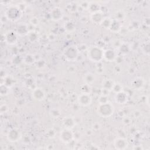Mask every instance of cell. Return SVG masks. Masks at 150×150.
<instances>
[{
  "label": "cell",
  "mask_w": 150,
  "mask_h": 150,
  "mask_svg": "<svg viewBox=\"0 0 150 150\" xmlns=\"http://www.w3.org/2000/svg\"><path fill=\"white\" fill-rule=\"evenodd\" d=\"M113 145L116 149L123 150L127 148L128 142L127 139L123 137H118L114 140Z\"/></svg>",
  "instance_id": "cell-9"
},
{
  "label": "cell",
  "mask_w": 150,
  "mask_h": 150,
  "mask_svg": "<svg viewBox=\"0 0 150 150\" xmlns=\"http://www.w3.org/2000/svg\"><path fill=\"white\" fill-rule=\"evenodd\" d=\"M122 56H118L117 55L116 59H115V62L117 63V65H120L122 61H123V58L122 57Z\"/></svg>",
  "instance_id": "cell-43"
},
{
  "label": "cell",
  "mask_w": 150,
  "mask_h": 150,
  "mask_svg": "<svg viewBox=\"0 0 150 150\" xmlns=\"http://www.w3.org/2000/svg\"><path fill=\"white\" fill-rule=\"evenodd\" d=\"M23 62L26 65H32L36 62V59L33 54H27L23 58Z\"/></svg>",
  "instance_id": "cell-24"
},
{
  "label": "cell",
  "mask_w": 150,
  "mask_h": 150,
  "mask_svg": "<svg viewBox=\"0 0 150 150\" xmlns=\"http://www.w3.org/2000/svg\"><path fill=\"white\" fill-rule=\"evenodd\" d=\"M9 110V107L6 104H3L0 107V113L1 114H4L7 113Z\"/></svg>",
  "instance_id": "cell-36"
},
{
  "label": "cell",
  "mask_w": 150,
  "mask_h": 150,
  "mask_svg": "<svg viewBox=\"0 0 150 150\" xmlns=\"http://www.w3.org/2000/svg\"><path fill=\"white\" fill-rule=\"evenodd\" d=\"M18 35L16 31H10L7 32L5 35L4 40L5 42L10 45H15L18 40Z\"/></svg>",
  "instance_id": "cell-8"
},
{
  "label": "cell",
  "mask_w": 150,
  "mask_h": 150,
  "mask_svg": "<svg viewBox=\"0 0 150 150\" xmlns=\"http://www.w3.org/2000/svg\"><path fill=\"white\" fill-rule=\"evenodd\" d=\"M100 128H101V125L100 123H99V122H96V123H94L93 126V129L96 131L100 130Z\"/></svg>",
  "instance_id": "cell-44"
},
{
  "label": "cell",
  "mask_w": 150,
  "mask_h": 150,
  "mask_svg": "<svg viewBox=\"0 0 150 150\" xmlns=\"http://www.w3.org/2000/svg\"><path fill=\"white\" fill-rule=\"evenodd\" d=\"M126 17V13L124 12V11L120 9V10L117 11L115 12L114 20H117L119 22H121L122 21L124 20Z\"/></svg>",
  "instance_id": "cell-21"
},
{
  "label": "cell",
  "mask_w": 150,
  "mask_h": 150,
  "mask_svg": "<svg viewBox=\"0 0 150 150\" xmlns=\"http://www.w3.org/2000/svg\"><path fill=\"white\" fill-rule=\"evenodd\" d=\"M122 44V42L119 39H117L116 40H114V42H113V45H114V48H119V47L121 45V44Z\"/></svg>",
  "instance_id": "cell-42"
},
{
  "label": "cell",
  "mask_w": 150,
  "mask_h": 150,
  "mask_svg": "<svg viewBox=\"0 0 150 150\" xmlns=\"http://www.w3.org/2000/svg\"><path fill=\"white\" fill-rule=\"evenodd\" d=\"M32 98L36 101H42L45 98V93L40 87H36L32 91Z\"/></svg>",
  "instance_id": "cell-12"
},
{
  "label": "cell",
  "mask_w": 150,
  "mask_h": 150,
  "mask_svg": "<svg viewBox=\"0 0 150 150\" xmlns=\"http://www.w3.org/2000/svg\"><path fill=\"white\" fill-rule=\"evenodd\" d=\"M114 100L118 104H125L128 101V95L124 91L118 93L115 95Z\"/></svg>",
  "instance_id": "cell-14"
},
{
  "label": "cell",
  "mask_w": 150,
  "mask_h": 150,
  "mask_svg": "<svg viewBox=\"0 0 150 150\" xmlns=\"http://www.w3.org/2000/svg\"><path fill=\"white\" fill-rule=\"evenodd\" d=\"M50 116L53 118H59L61 114V111L58 108H52V110L50 111Z\"/></svg>",
  "instance_id": "cell-27"
},
{
  "label": "cell",
  "mask_w": 150,
  "mask_h": 150,
  "mask_svg": "<svg viewBox=\"0 0 150 150\" xmlns=\"http://www.w3.org/2000/svg\"><path fill=\"white\" fill-rule=\"evenodd\" d=\"M4 84H5L7 86L11 87L13 85V84H14V79L11 77L6 76L5 77V81H4Z\"/></svg>",
  "instance_id": "cell-34"
},
{
  "label": "cell",
  "mask_w": 150,
  "mask_h": 150,
  "mask_svg": "<svg viewBox=\"0 0 150 150\" xmlns=\"http://www.w3.org/2000/svg\"><path fill=\"white\" fill-rule=\"evenodd\" d=\"M121 27H122V25L121 24L120 22L115 20H113L111 26L110 27V29L109 30L113 32L118 33L120 32Z\"/></svg>",
  "instance_id": "cell-19"
},
{
  "label": "cell",
  "mask_w": 150,
  "mask_h": 150,
  "mask_svg": "<svg viewBox=\"0 0 150 150\" xmlns=\"http://www.w3.org/2000/svg\"><path fill=\"white\" fill-rule=\"evenodd\" d=\"M140 24L137 21H134L132 22H131V24L129 25L127 29H129L131 28V30L134 31V30H138L140 28Z\"/></svg>",
  "instance_id": "cell-33"
},
{
  "label": "cell",
  "mask_w": 150,
  "mask_h": 150,
  "mask_svg": "<svg viewBox=\"0 0 150 150\" xmlns=\"http://www.w3.org/2000/svg\"><path fill=\"white\" fill-rule=\"evenodd\" d=\"M16 32L20 36L28 35L29 32L28 26L25 23H20L17 25Z\"/></svg>",
  "instance_id": "cell-17"
},
{
  "label": "cell",
  "mask_w": 150,
  "mask_h": 150,
  "mask_svg": "<svg viewBox=\"0 0 150 150\" xmlns=\"http://www.w3.org/2000/svg\"><path fill=\"white\" fill-rule=\"evenodd\" d=\"M121 71H122V69H121V66H120V65H117L114 67V71L116 73H120V72H121Z\"/></svg>",
  "instance_id": "cell-45"
},
{
  "label": "cell",
  "mask_w": 150,
  "mask_h": 150,
  "mask_svg": "<svg viewBox=\"0 0 150 150\" xmlns=\"http://www.w3.org/2000/svg\"><path fill=\"white\" fill-rule=\"evenodd\" d=\"M117 55V52L114 49H107L104 50L103 59L108 62H114Z\"/></svg>",
  "instance_id": "cell-10"
},
{
  "label": "cell",
  "mask_w": 150,
  "mask_h": 150,
  "mask_svg": "<svg viewBox=\"0 0 150 150\" xmlns=\"http://www.w3.org/2000/svg\"><path fill=\"white\" fill-rule=\"evenodd\" d=\"M39 20L37 18V17H34V18H32L31 20H30V23L33 26H38L39 24Z\"/></svg>",
  "instance_id": "cell-39"
},
{
  "label": "cell",
  "mask_w": 150,
  "mask_h": 150,
  "mask_svg": "<svg viewBox=\"0 0 150 150\" xmlns=\"http://www.w3.org/2000/svg\"><path fill=\"white\" fill-rule=\"evenodd\" d=\"M145 22H144V24L148 26H149V17H147V18H145Z\"/></svg>",
  "instance_id": "cell-48"
},
{
  "label": "cell",
  "mask_w": 150,
  "mask_h": 150,
  "mask_svg": "<svg viewBox=\"0 0 150 150\" xmlns=\"http://www.w3.org/2000/svg\"><path fill=\"white\" fill-rule=\"evenodd\" d=\"M62 124L66 128L73 129L76 126V120L71 116H66L62 120Z\"/></svg>",
  "instance_id": "cell-15"
},
{
  "label": "cell",
  "mask_w": 150,
  "mask_h": 150,
  "mask_svg": "<svg viewBox=\"0 0 150 150\" xmlns=\"http://www.w3.org/2000/svg\"><path fill=\"white\" fill-rule=\"evenodd\" d=\"M122 122H123L124 124H125L126 126L129 125L130 124H131V119L128 117H124L123 119H122Z\"/></svg>",
  "instance_id": "cell-41"
},
{
  "label": "cell",
  "mask_w": 150,
  "mask_h": 150,
  "mask_svg": "<svg viewBox=\"0 0 150 150\" xmlns=\"http://www.w3.org/2000/svg\"><path fill=\"white\" fill-rule=\"evenodd\" d=\"M141 50L147 55L149 54V42L145 43L141 46Z\"/></svg>",
  "instance_id": "cell-35"
},
{
  "label": "cell",
  "mask_w": 150,
  "mask_h": 150,
  "mask_svg": "<svg viewBox=\"0 0 150 150\" xmlns=\"http://www.w3.org/2000/svg\"><path fill=\"white\" fill-rule=\"evenodd\" d=\"M10 92V87L5 84H1L0 86V93L2 96H5L8 95Z\"/></svg>",
  "instance_id": "cell-28"
},
{
  "label": "cell",
  "mask_w": 150,
  "mask_h": 150,
  "mask_svg": "<svg viewBox=\"0 0 150 150\" xmlns=\"http://www.w3.org/2000/svg\"><path fill=\"white\" fill-rule=\"evenodd\" d=\"M104 50L99 46H91L87 49V57L90 61L100 63L103 59Z\"/></svg>",
  "instance_id": "cell-1"
},
{
  "label": "cell",
  "mask_w": 150,
  "mask_h": 150,
  "mask_svg": "<svg viewBox=\"0 0 150 150\" xmlns=\"http://www.w3.org/2000/svg\"><path fill=\"white\" fill-rule=\"evenodd\" d=\"M5 15L8 20L13 22H15L21 17L22 11L17 5L11 6L6 10Z\"/></svg>",
  "instance_id": "cell-3"
},
{
  "label": "cell",
  "mask_w": 150,
  "mask_h": 150,
  "mask_svg": "<svg viewBox=\"0 0 150 150\" xmlns=\"http://www.w3.org/2000/svg\"><path fill=\"white\" fill-rule=\"evenodd\" d=\"M79 53L77 48L73 46L67 47L63 52L65 59L69 62L76 61L79 57Z\"/></svg>",
  "instance_id": "cell-4"
},
{
  "label": "cell",
  "mask_w": 150,
  "mask_h": 150,
  "mask_svg": "<svg viewBox=\"0 0 150 150\" xmlns=\"http://www.w3.org/2000/svg\"><path fill=\"white\" fill-rule=\"evenodd\" d=\"M100 8H101V7H100V4H99L98 3L91 2V3H90V5H89L88 10L91 13H93L94 12L100 11Z\"/></svg>",
  "instance_id": "cell-22"
},
{
  "label": "cell",
  "mask_w": 150,
  "mask_h": 150,
  "mask_svg": "<svg viewBox=\"0 0 150 150\" xmlns=\"http://www.w3.org/2000/svg\"><path fill=\"white\" fill-rule=\"evenodd\" d=\"M134 149H139V150H141L143 149V147L141 145H135L133 147Z\"/></svg>",
  "instance_id": "cell-49"
},
{
  "label": "cell",
  "mask_w": 150,
  "mask_h": 150,
  "mask_svg": "<svg viewBox=\"0 0 150 150\" xmlns=\"http://www.w3.org/2000/svg\"><path fill=\"white\" fill-rule=\"evenodd\" d=\"M112 21H113V20L111 19L110 18L105 17V18H104L103 20L101 22L100 25L103 27V28L109 30L110 29V27L111 26Z\"/></svg>",
  "instance_id": "cell-25"
},
{
  "label": "cell",
  "mask_w": 150,
  "mask_h": 150,
  "mask_svg": "<svg viewBox=\"0 0 150 150\" xmlns=\"http://www.w3.org/2000/svg\"><path fill=\"white\" fill-rule=\"evenodd\" d=\"M63 12L62 8L58 7L53 8L50 11L51 19L54 21H59L63 18Z\"/></svg>",
  "instance_id": "cell-11"
},
{
  "label": "cell",
  "mask_w": 150,
  "mask_h": 150,
  "mask_svg": "<svg viewBox=\"0 0 150 150\" xmlns=\"http://www.w3.org/2000/svg\"><path fill=\"white\" fill-rule=\"evenodd\" d=\"M103 13L100 11L96 12L91 13L90 15V20L91 21L95 24H100L104 19Z\"/></svg>",
  "instance_id": "cell-16"
},
{
  "label": "cell",
  "mask_w": 150,
  "mask_h": 150,
  "mask_svg": "<svg viewBox=\"0 0 150 150\" xmlns=\"http://www.w3.org/2000/svg\"><path fill=\"white\" fill-rule=\"evenodd\" d=\"M64 28L67 32L71 33L75 30L76 26H75V24H74V22L69 21L65 23V24L64 25Z\"/></svg>",
  "instance_id": "cell-23"
},
{
  "label": "cell",
  "mask_w": 150,
  "mask_h": 150,
  "mask_svg": "<svg viewBox=\"0 0 150 150\" xmlns=\"http://www.w3.org/2000/svg\"><path fill=\"white\" fill-rule=\"evenodd\" d=\"M59 139L64 144H69L74 140V133L72 129L66 128L62 130L59 134Z\"/></svg>",
  "instance_id": "cell-5"
},
{
  "label": "cell",
  "mask_w": 150,
  "mask_h": 150,
  "mask_svg": "<svg viewBox=\"0 0 150 150\" xmlns=\"http://www.w3.org/2000/svg\"><path fill=\"white\" fill-rule=\"evenodd\" d=\"M56 134H57V133H56L55 130H53V128H50V129L48 130L47 131V135H48V137L50 139H53L55 137Z\"/></svg>",
  "instance_id": "cell-37"
},
{
  "label": "cell",
  "mask_w": 150,
  "mask_h": 150,
  "mask_svg": "<svg viewBox=\"0 0 150 150\" xmlns=\"http://www.w3.org/2000/svg\"><path fill=\"white\" fill-rule=\"evenodd\" d=\"M83 79L85 84H87L89 85H92L96 80V76L94 75L91 72H87L85 73L83 77Z\"/></svg>",
  "instance_id": "cell-18"
},
{
  "label": "cell",
  "mask_w": 150,
  "mask_h": 150,
  "mask_svg": "<svg viewBox=\"0 0 150 150\" xmlns=\"http://www.w3.org/2000/svg\"><path fill=\"white\" fill-rule=\"evenodd\" d=\"M36 66L39 69H44L46 65V62L44 59H38V61H36Z\"/></svg>",
  "instance_id": "cell-32"
},
{
  "label": "cell",
  "mask_w": 150,
  "mask_h": 150,
  "mask_svg": "<svg viewBox=\"0 0 150 150\" xmlns=\"http://www.w3.org/2000/svg\"><path fill=\"white\" fill-rule=\"evenodd\" d=\"M145 85V80L143 78L141 77H137L134 78L131 81V87L137 90H141Z\"/></svg>",
  "instance_id": "cell-13"
},
{
  "label": "cell",
  "mask_w": 150,
  "mask_h": 150,
  "mask_svg": "<svg viewBox=\"0 0 150 150\" xmlns=\"http://www.w3.org/2000/svg\"><path fill=\"white\" fill-rule=\"evenodd\" d=\"M108 102L109 100H108V96H103V95H101V96L99 97V98L98 99L99 104H104Z\"/></svg>",
  "instance_id": "cell-38"
},
{
  "label": "cell",
  "mask_w": 150,
  "mask_h": 150,
  "mask_svg": "<svg viewBox=\"0 0 150 150\" xmlns=\"http://www.w3.org/2000/svg\"><path fill=\"white\" fill-rule=\"evenodd\" d=\"M22 135L20 131L16 128H13L9 130L7 133V138L10 143H15L21 140Z\"/></svg>",
  "instance_id": "cell-6"
},
{
  "label": "cell",
  "mask_w": 150,
  "mask_h": 150,
  "mask_svg": "<svg viewBox=\"0 0 150 150\" xmlns=\"http://www.w3.org/2000/svg\"><path fill=\"white\" fill-rule=\"evenodd\" d=\"M92 102V98L90 94L81 93L77 97V103L79 106L87 107L90 105Z\"/></svg>",
  "instance_id": "cell-7"
},
{
  "label": "cell",
  "mask_w": 150,
  "mask_h": 150,
  "mask_svg": "<svg viewBox=\"0 0 150 150\" xmlns=\"http://www.w3.org/2000/svg\"><path fill=\"white\" fill-rule=\"evenodd\" d=\"M90 5V2L88 1H82L81 3L80 6L85 9H88Z\"/></svg>",
  "instance_id": "cell-40"
},
{
  "label": "cell",
  "mask_w": 150,
  "mask_h": 150,
  "mask_svg": "<svg viewBox=\"0 0 150 150\" xmlns=\"http://www.w3.org/2000/svg\"><path fill=\"white\" fill-rule=\"evenodd\" d=\"M28 39L29 40V41L31 42V43L35 42L38 39V34L34 31L30 32L28 34Z\"/></svg>",
  "instance_id": "cell-30"
},
{
  "label": "cell",
  "mask_w": 150,
  "mask_h": 150,
  "mask_svg": "<svg viewBox=\"0 0 150 150\" xmlns=\"http://www.w3.org/2000/svg\"><path fill=\"white\" fill-rule=\"evenodd\" d=\"M91 86L87 84H84L83 85H82L81 86L80 88V91L81 93H87V94H90L91 92Z\"/></svg>",
  "instance_id": "cell-31"
},
{
  "label": "cell",
  "mask_w": 150,
  "mask_h": 150,
  "mask_svg": "<svg viewBox=\"0 0 150 150\" xmlns=\"http://www.w3.org/2000/svg\"><path fill=\"white\" fill-rule=\"evenodd\" d=\"M110 93V91L102 89V91H101V95H103V96H108Z\"/></svg>",
  "instance_id": "cell-46"
},
{
  "label": "cell",
  "mask_w": 150,
  "mask_h": 150,
  "mask_svg": "<svg viewBox=\"0 0 150 150\" xmlns=\"http://www.w3.org/2000/svg\"><path fill=\"white\" fill-rule=\"evenodd\" d=\"M141 112H140V111H139L138 110H135L134 112H133V116L135 118H139L140 117V116L141 115Z\"/></svg>",
  "instance_id": "cell-47"
},
{
  "label": "cell",
  "mask_w": 150,
  "mask_h": 150,
  "mask_svg": "<svg viewBox=\"0 0 150 150\" xmlns=\"http://www.w3.org/2000/svg\"><path fill=\"white\" fill-rule=\"evenodd\" d=\"M98 114L103 118H108L113 116L114 112V107L110 102L99 104L97 108Z\"/></svg>",
  "instance_id": "cell-2"
},
{
  "label": "cell",
  "mask_w": 150,
  "mask_h": 150,
  "mask_svg": "<svg viewBox=\"0 0 150 150\" xmlns=\"http://www.w3.org/2000/svg\"><path fill=\"white\" fill-rule=\"evenodd\" d=\"M114 81L112 79H106L103 81L102 83V89L107 90L110 91H112L113 86L114 85Z\"/></svg>",
  "instance_id": "cell-20"
},
{
  "label": "cell",
  "mask_w": 150,
  "mask_h": 150,
  "mask_svg": "<svg viewBox=\"0 0 150 150\" xmlns=\"http://www.w3.org/2000/svg\"><path fill=\"white\" fill-rule=\"evenodd\" d=\"M123 89H124L123 86H122L121 83L114 82L112 91L113 93H114L115 94H117L118 93H120V92L123 91Z\"/></svg>",
  "instance_id": "cell-29"
},
{
  "label": "cell",
  "mask_w": 150,
  "mask_h": 150,
  "mask_svg": "<svg viewBox=\"0 0 150 150\" xmlns=\"http://www.w3.org/2000/svg\"><path fill=\"white\" fill-rule=\"evenodd\" d=\"M118 49L119 50L121 54H126L128 53L131 50L130 45L124 43H122Z\"/></svg>",
  "instance_id": "cell-26"
}]
</instances>
